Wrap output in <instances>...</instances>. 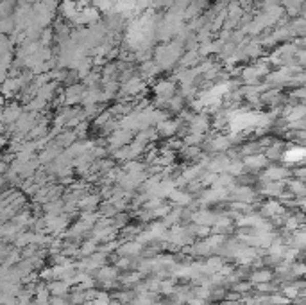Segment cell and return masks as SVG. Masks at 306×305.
<instances>
[{
  "label": "cell",
  "instance_id": "6da1fadb",
  "mask_svg": "<svg viewBox=\"0 0 306 305\" xmlns=\"http://www.w3.org/2000/svg\"><path fill=\"white\" fill-rule=\"evenodd\" d=\"M292 170L285 165H269L267 169H263L258 174L260 181H287L292 176Z\"/></svg>",
  "mask_w": 306,
  "mask_h": 305
},
{
  "label": "cell",
  "instance_id": "7a4b0ae2",
  "mask_svg": "<svg viewBox=\"0 0 306 305\" xmlns=\"http://www.w3.org/2000/svg\"><path fill=\"white\" fill-rule=\"evenodd\" d=\"M243 160V165H246L247 173H253V174H260L263 169H267L271 160L267 158L265 153H256V155H249L246 156Z\"/></svg>",
  "mask_w": 306,
  "mask_h": 305
},
{
  "label": "cell",
  "instance_id": "3957f363",
  "mask_svg": "<svg viewBox=\"0 0 306 305\" xmlns=\"http://www.w3.org/2000/svg\"><path fill=\"white\" fill-rule=\"evenodd\" d=\"M287 190V181H261L258 192L265 198H276L279 199Z\"/></svg>",
  "mask_w": 306,
  "mask_h": 305
},
{
  "label": "cell",
  "instance_id": "277c9868",
  "mask_svg": "<svg viewBox=\"0 0 306 305\" xmlns=\"http://www.w3.org/2000/svg\"><path fill=\"white\" fill-rule=\"evenodd\" d=\"M247 280L253 285L263 284V282H274L276 280V273L272 268H260V270H253Z\"/></svg>",
  "mask_w": 306,
  "mask_h": 305
},
{
  "label": "cell",
  "instance_id": "5b68a950",
  "mask_svg": "<svg viewBox=\"0 0 306 305\" xmlns=\"http://www.w3.org/2000/svg\"><path fill=\"white\" fill-rule=\"evenodd\" d=\"M181 124H183V121H181V119H176V121H170V119H167V121L159 122V124L156 126V129H158V135L165 137V139H172L174 135H177V133H179Z\"/></svg>",
  "mask_w": 306,
  "mask_h": 305
},
{
  "label": "cell",
  "instance_id": "8992f818",
  "mask_svg": "<svg viewBox=\"0 0 306 305\" xmlns=\"http://www.w3.org/2000/svg\"><path fill=\"white\" fill-rule=\"evenodd\" d=\"M154 93L156 97H163V99H170V97L176 96V81L174 79H165V81H159L154 86Z\"/></svg>",
  "mask_w": 306,
  "mask_h": 305
},
{
  "label": "cell",
  "instance_id": "52a82bcc",
  "mask_svg": "<svg viewBox=\"0 0 306 305\" xmlns=\"http://www.w3.org/2000/svg\"><path fill=\"white\" fill-rule=\"evenodd\" d=\"M161 70H163V67H161V65H159L156 60L144 61V63L140 65V74L144 75V78H147V79L156 78V75H158Z\"/></svg>",
  "mask_w": 306,
  "mask_h": 305
},
{
  "label": "cell",
  "instance_id": "ba28073f",
  "mask_svg": "<svg viewBox=\"0 0 306 305\" xmlns=\"http://www.w3.org/2000/svg\"><path fill=\"white\" fill-rule=\"evenodd\" d=\"M306 158V147L303 146H294L290 149H285L283 153V160L287 163H292V162H301V160Z\"/></svg>",
  "mask_w": 306,
  "mask_h": 305
},
{
  "label": "cell",
  "instance_id": "9c48e42d",
  "mask_svg": "<svg viewBox=\"0 0 306 305\" xmlns=\"http://www.w3.org/2000/svg\"><path fill=\"white\" fill-rule=\"evenodd\" d=\"M229 146H231V140H229V137H222V135H217L215 139H210V142H208L210 151H215V153L229 151Z\"/></svg>",
  "mask_w": 306,
  "mask_h": 305
},
{
  "label": "cell",
  "instance_id": "30bf717a",
  "mask_svg": "<svg viewBox=\"0 0 306 305\" xmlns=\"http://www.w3.org/2000/svg\"><path fill=\"white\" fill-rule=\"evenodd\" d=\"M49 104V101L45 99H39V97H34L29 104H25V111L29 113H38V111H43Z\"/></svg>",
  "mask_w": 306,
  "mask_h": 305
},
{
  "label": "cell",
  "instance_id": "8fae6325",
  "mask_svg": "<svg viewBox=\"0 0 306 305\" xmlns=\"http://www.w3.org/2000/svg\"><path fill=\"white\" fill-rule=\"evenodd\" d=\"M204 139H206V135H202V133H188L183 140H185V146H197V147H201Z\"/></svg>",
  "mask_w": 306,
  "mask_h": 305
},
{
  "label": "cell",
  "instance_id": "7c38bea8",
  "mask_svg": "<svg viewBox=\"0 0 306 305\" xmlns=\"http://www.w3.org/2000/svg\"><path fill=\"white\" fill-rule=\"evenodd\" d=\"M231 289H233V291H236V293H240V295H247V293L254 291V285L251 284L249 280H240V282H236V284H233Z\"/></svg>",
  "mask_w": 306,
  "mask_h": 305
},
{
  "label": "cell",
  "instance_id": "4fadbf2b",
  "mask_svg": "<svg viewBox=\"0 0 306 305\" xmlns=\"http://www.w3.org/2000/svg\"><path fill=\"white\" fill-rule=\"evenodd\" d=\"M269 305H292V300L283 295L281 291H276L271 295V303Z\"/></svg>",
  "mask_w": 306,
  "mask_h": 305
},
{
  "label": "cell",
  "instance_id": "5bb4252c",
  "mask_svg": "<svg viewBox=\"0 0 306 305\" xmlns=\"http://www.w3.org/2000/svg\"><path fill=\"white\" fill-rule=\"evenodd\" d=\"M39 280H43V282H54L56 280V277H54V268L45 266L43 270H39Z\"/></svg>",
  "mask_w": 306,
  "mask_h": 305
},
{
  "label": "cell",
  "instance_id": "9a60e30c",
  "mask_svg": "<svg viewBox=\"0 0 306 305\" xmlns=\"http://www.w3.org/2000/svg\"><path fill=\"white\" fill-rule=\"evenodd\" d=\"M187 305H211L210 300H204V298H199V296H192L190 300H188Z\"/></svg>",
  "mask_w": 306,
  "mask_h": 305
}]
</instances>
